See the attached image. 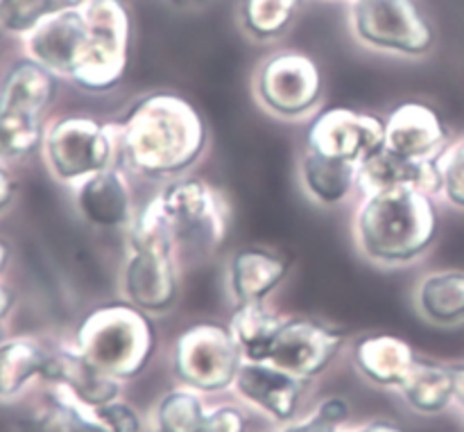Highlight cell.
<instances>
[{"label":"cell","mask_w":464,"mask_h":432,"mask_svg":"<svg viewBox=\"0 0 464 432\" xmlns=\"http://www.w3.org/2000/svg\"><path fill=\"white\" fill-rule=\"evenodd\" d=\"M118 127V163L134 179L166 184L207 157L211 130L198 104L177 91H150L127 107Z\"/></svg>","instance_id":"6da1fadb"},{"label":"cell","mask_w":464,"mask_h":432,"mask_svg":"<svg viewBox=\"0 0 464 432\" xmlns=\"http://www.w3.org/2000/svg\"><path fill=\"white\" fill-rule=\"evenodd\" d=\"M440 234L438 197L420 188L358 195L352 217L356 252L385 270L421 261Z\"/></svg>","instance_id":"7a4b0ae2"},{"label":"cell","mask_w":464,"mask_h":432,"mask_svg":"<svg viewBox=\"0 0 464 432\" xmlns=\"http://www.w3.org/2000/svg\"><path fill=\"white\" fill-rule=\"evenodd\" d=\"M71 344L95 367L127 383L139 379L157 356L159 329L150 312L118 299L86 311Z\"/></svg>","instance_id":"3957f363"},{"label":"cell","mask_w":464,"mask_h":432,"mask_svg":"<svg viewBox=\"0 0 464 432\" xmlns=\"http://www.w3.org/2000/svg\"><path fill=\"white\" fill-rule=\"evenodd\" d=\"M154 193L170 222L181 261L211 256L225 247L234 226V208L216 184L190 172L166 181Z\"/></svg>","instance_id":"277c9868"},{"label":"cell","mask_w":464,"mask_h":432,"mask_svg":"<svg viewBox=\"0 0 464 432\" xmlns=\"http://www.w3.org/2000/svg\"><path fill=\"white\" fill-rule=\"evenodd\" d=\"M39 154L53 181L72 190L91 175L118 163L116 120H102L86 111L50 118Z\"/></svg>","instance_id":"5b68a950"},{"label":"cell","mask_w":464,"mask_h":432,"mask_svg":"<svg viewBox=\"0 0 464 432\" xmlns=\"http://www.w3.org/2000/svg\"><path fill=\"white\" fill-rule=\"evenodd\" d=\"M82 12L89 36L84 57L68 82L89 95L111 93L122 84L131 62V14L122 0H86Z\"/></svg>","instance_id":"8992f818"},{"label":"cell","mask_w":464,"mask_h":432,"mask_svg":"<svg viewBox=\"0 0 464 432\" xmlns=\"http://www.w3.org/2000/svg\"><path fill=\"white\" fill-rule=\"evenodd\" d=\"M243 362L245 358L227 322H190L172 340V374L181 385L199 394L234 389Z\"/></svg>","instance_id":"52a82bcc"},{"label":"cell","mask_w":464,"mask_h":432,"mask_svg":"<svg viewBox=\"0 0 464 432\" xmlns=\"http://www.w3.org/2000/svg\"><path fill=\"white\" fill-rule=\"evenodd\" d=\"M252 95L263 111L279 120H308L324 102V72L302 50H276L258 63Z\"/></svg>","instance_id":"ba28073f"},{"label":"cell","mask_w":464,"mask_h":432,"mask_svg":"<svg viewBox=\"0 0 464 432\" xmlns=\"http://www.w3.org/2000/svg\"><path fill=\"white\" fill-rule=\"evenodd\" d=\"M181 263L172 245H125L118 272L121 299L152 317L168 315L181 297Z\"/></svg>","instance_id":"9c48e42d"},{"label":"cell","mask_w":464,"mask_h":432,"mask_svg":"<svg viewBox=\"0 0 464 432\" xmlns=\"http://www.w3.org/2000/svg\"><path fill=\"white\" fill-rule=\"evenodd\" d=\"M352 25L379 53L421 57L435 45L433 25L415 0H353Z\"/></svg>","instance_id":"30bf717a"},{"label":"cell","mask_w":464,"mask_h":432,"mask_svg":"<svg viewBox=\"0 0 464 432\" xmlns=\"http://www.w3.org/2000/svg\"><path fill=\"white\" fill-rule=\"evenodd\" d=\"M383 140L385 116L347 104L320 109L304 130V148L356 166L379 152Z\"/></svg>","instance_id":"8fae6325"},{"label":"cell","mask_w":464,"mask_h":432,"mask_svg":"<svg viewBox=\"0 0 464 432\" xmlns=\"http://www.w3.org/2000/svg\"><path fill=\"white\" fill-rule=\"evenodd\" d=\"M344 347H347V333L340 326L317 317H285L267 362L306 383H313L331 370Z\"/></svg>","instance_id":"7c38bea8"},{"label":"cell","mask_w":464,"mask_h":432,"mask_svg":"<svg viewBox=\"0 0 464 432\" xmlns=\"http://www.w3.org/2000/svg\"><path fill=\"white\" fill-rule=\"evenodd\" d=\"M72 206L93 229L125 234L139 208L134 177L121 163H113L72 188Z\"/></svg>","instance_id":"4fadbf2b"},{"label":"cell","mask_w":464,"mask_h":432,"mask_svg":"<svg viewBox=\"0 0 464 432\" xmlns=\"http://www.w3.org/2000/svg\"><path fill=\"white\" fill-rule=\"evenodd\" d=\"M451 143L442 113L421 100H406L390 109L385 116L383 148L417 161L438 158Z\"/></svg>","instance_id":"5bb4252c"},{"label":"cell","mask_w":464,"mask_h":432,"mask_svg":"<svg viewBox=\"0 0 464 432\" xmlns=\"http://www.w3.org/2000/svg\"><path fill=\"white\" fill-rule=\"evenodd\" d=\"M293 261L288 254L270 247L245 245L227 258V293L231 303L270 302L276 290L288 281Z\"/></svg>","instance_id":"9a60e30c"},{"label":"cell","mask_w":464,"mask_h":432,"mask_svg":"<svg viewBox=\"0 0 464 432\" xmlns=\"http://www.w3.org/2000/svg\"><path fill=\"white\" fill-rule=\"evenodd\" d=\"M86 36H89V25L82 7L68 9L36 25L23 39V48L27 57L68 82L84 57Z\"/></svg>","instance_id":"2e32d148"},{"label":"cell","mask_w":464,"mask_h":432,"mask_svg":"<svg viewBox=\"0 0 464 432\" xmlns=\"http://www.w3.org/2000/svg\"><path fill=\"white\" fill-rule=\"evenodd\" d=\"M306 380L288 374L272 362H243L236 376L234 389L243 401L266 412L276 424L297 419V412L306 397Z\"/></svg>","instance_id":"e0dca14e"},{"label":"cell","mask_w":464,"mask_h":432,"mask_svg":"<svg viewBox=\"0 0 464 432\" xmlns=\"http://www.w3.org/2000/svg\"><path fill=\"white\" fill-rule=\"evenodd\" d=\"M44 383L63 389L91 410L116 401L122 394V380L86 360L72 344H53Z\"/></svg>","instance_id":"ac0fdd59"},{"label":"cell","mask_w":464,"mask_h":432,"mask_svg":"<svg viewBox=\"0 0 464 432\" xmlns=\"http://www.w3.org/2000/svg\"><path fill=\"white\" fill-rule=\"evenodd\" d=\"M59 89H62V77L23 54L21 59L9 63L0 77V109H14L50 120Z\"/></svg>","instance_id":"d6986e66"},{"label":"cell","mask_w":464,"mask_h":432,"mask_svg":"<svg viewBox=\"0 0 464 432\" xmlns=\"http://www.w3.org/2000/svg\"><path fill=\"white\" fill-rule=\"evenodd\" d=\"M388 188H420L440 197L442 179H440L438 158L417 161L381 148L358 166V195Z\"/></svg>","instance_id":"ffe728a7"},{"label":"cell","mask_w":464,"mask_h":432,"mask_svg":"<svg viewBox=\"0 0 464 432\" xmlns=\"http://www.w3.org/2000/svg\"><path fill=\"white\" fill-rule=\"evenodd\" d=\"M297 177L306 199L322 208H340L358 197V166L340 158L322 157L302 148L297 158Z\"/></svg>","instance_id":"44dd1931"},{"label":"cell","mask_w":464,"mask_h":432,"mask_svg":"<svg viewBox=\"0 0 464 432\" xmlns=\"http://www.w3.org/2000/svg\"><path fill=\"white\" fill-rule=\"evenodd\" d=\"M353 367L372 385L399 389L415 365L417 353L408 340L392 333H372L352 347Z\"/></svg>","instance_id":"7402d4cb"},{"label":"cell","mask_w":464,"mask_h":432,"mask_svg":"<svg viewBox=\"0 0 464 432\" xmlns=\"http://www.w3.org/2000/svg\"><path fill=\"white\" fill-rule=\"evenodd\" d=\"M53 344L36 335L0 340V401H12L36 379L44 380Z\"/></svg>","instance_id":"603a6c76"},{"label":"cell","mask_w":464,"mask_h":432,"mask_svg":"<svg viewBox=\"0 0 464 432\" xmlns=\"http://www.w3.org/2000/svg\"><path fill=\"white\" fill-rule=\"evenodd\" d=\"M406 406L420 415H440L456 403V365L417 356L399 388Z\"/></svg>","instance_id":"cb8c5ba5"},{"label":"cell","mask_w":464,"mask_h":432,"mask_svg":"<svg viewBox=\"0 0 464 432\" xmlns=\"http://www.w3.org/2000/svg\"><path fill=\"white\" fill-rule=\"evenodd\" d=\"M415 311L433 326H458L464 322V270L426 272L412 293Z\"/></svg>","instance_id":"d4e9b609"},{"label":"cell","mask_w":464,"mask_h":432,"mask_svg":"<svg viewBox=\"0 0 464 432\" xmlns=\"http://www.w3.org/2000/svg\"><path fill=\"white\" fill-rule=\"evenodd\" d=\"M284 320L285 317L270 302H252L236 303L227 326H229L245 360L267 362Z\"/></svg>","instance_id":"484cf974"},{"label":"cell","mask_w":464,"mask_h":432,"mask_svg":"<svg viewBox=\"0 0 464 432\" xmlns=\"http://www.w3.org/2000/svg\"><path fill=\"white\" fill-rule=\"evenodd\" d=\"M7 432H111L98 419L91 408L66 394L63 389L53 388L48 401L34 415L18 419L9 426Z\"/></svg>","instance_id":"4316f807"},{"label":"cell","mask_w":464,"mask_h":432,"mask_svg":"<svg viewBox=\"0 0 464 432\" xmlns=\"http://www.w3.org/2000/svg\"><path fill=\"white\" fill-rule=\"evenodd\" d=\"M207 415L208 410L198 389L181 385L168 389L154 406V432H204Z\"/></svg>","instance_id":"83f0119b"},{"label":"cell","mask_w":464,"mask_h":432,"mask_svg":"<svg viewBox=\"0 0 464 432\" xmlns=\"http://www.w3.org/2000/svg\"><path fill=\"white\" fill-rule=\"evenodd\" d=\"M45 125H48L45 118L14 111V109H0V161L14 166L41 152Z\"/></svg>","instance_id":"f1b7e54d"},{"label":"cell","mask_w":464,"mask_h":432,"mask_svg":"<svg viewBox=\"0 0 464 432\" xmlns=\"http://www.w3.org/2000/svg\"><path fill=\"white\" fill-rule=\"evenodd\" d=\"M302 7L304 0H243L240 21L254 39L275 41L290 30Z\"/></svg>","instance_id":"f546056e"},{"label":"cell","mask_w":464,"mask_h":432,"mask_svg":"<svg viewBox=\"0 0 464 432\" xmlns=\"http://www.w3.org/2000/svg\"><path fill=\"white\" fill-rule=\"evenodd\" d=\"M86 0H0V34L25 39L50 16L80 9Z\"/></svg>","instance_id":"4dcf8cb0"},{"label":"cell","mask_w":464,"mask_h":432,"mask_svg":"<svg viewBox=\"0 0 464 432\" xmlns=\"http://www.w3.org/2000/svg\"><path fill=\"white\" fill-rule=\"evenodd\" d=\"M438 168L442 179L440 197L464 211V134L442 149L438 157Z\"/></svg>","instance_id":"1f68e13d"},{"label":"cell","mask_w":464,"mask_h":432,"mask_svg":"<svg viewBox=\"0 0 464 432\" xmlns=\"http://www.w3.org/2000/svg\"><path fill=\"white\" fill-rule=\"evenodd\" d=\"M349 415V403L340 397H331L317 406L308 419L302 421H288L281 428H272L266 432H340L347 426Z\"/></svg>","instance_id":"d6a6232c"},{"label":"cell","mask_w":464,"mask_h":432,"mask_svg":"<svg viewBox=\"0 0 464 432\" xmlns=\"http://www.w3.org/2000/svg\"><path fill=\"white\" fill-rule=\"evenodd\" d=\"M93 412L111 432H140V428H143L139 412L122 398H116V401L107 403V406L98 408Z\"/></svg>","instance_id":"836d02e7"},{"label":"cell","mask_w":464,"mask_h":432,"mask_svg":"<svg viewBox=\"0 0 464 432\" xmlns=\"http://www.w3.org/2000/svg\"><path fill=\"white\" fill-rule=\"evenodd\" d=\"M204 432H249V417L236 403H222L208 410Z\"/></svg>","instance_id":"e575fe53"},{"label":"cell","mask_w":464,"mask_h":432,"mask_svg":"<svg viewBox=\"0 0 464 432\" xmlns=\"http://www.w3.org/2000/svg\"><path fill=\"white\" fill-rule=\"evenodd\" d=\"M14 261V247L5 235H0V331H5V322L12 315L16 294L7 285V272Z\"/></svg>","instance_id":"d590c367"},{"label":"cell","mask_w":464,"mask_h":432,"mask_svg":"<svg viewBox=\"0 0 464 432\" xmlns=\"http://www.w3.org/2000/svg\"><path fill=\"white\" fill-rule=\"evenodd\" d=\"M18 188H21V184H18L14 166L12 163L0 161V216L14 206V202L18 197Z\"/></svg>","instance_id":"8d00e7d4"},{"label":"cell","mask_w":464,"mask_h":432,"mask_svg":"<svg viewBox=\"0 0 464 432\" xmlns=\"http://www.w3.org/2000/svg\"><path fill=\"white\" fill-rule=\"evenodd\" d=\"M340 432H406L399 424L388 419H374V421H367V424L356 426V428H349V430H340Z\"/></svg>","instance_id":"74e56055"},{"label":"cell","mask_w":464,"mask_h":432,"mask_svg":"<svg viewBox=\"0 0 464 432\" xmlns=\"http://www.w3.org/2000/svg\"><path fill=\"white\" fill-rule=\"evenodd\" d=\"M456 403L464 410V365H456Z\"/></svg>","instance_id":"f35d334b"},{"label":"cell","mask_w":464,"mask_h":432,"mask_svg":"<svg viewBox=\"0 0 464 432\" xmlns=\"http://www.w3.org/2000/svg\"><path fill=\"white\" fill-rule=\"evenodd\" d=\"M175 7L188 9V7H204V5H211L213 0H170Z\"/></svg>","instance_id":"ab89813d"},{"label":"cell","mask_w":464,"mask_h":432,"mask_svg":"<svg viewBox=\"0 0 464 432\" xmlns=\"http://www.w3.org/2000/svg\"><path fill=\"white\" fill-rule=\"evenodd\" d=\"M5 338V331H0V340H3Z\"/></svg>","instance_id":"60d3db41"}]
</instances>
